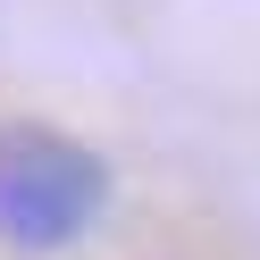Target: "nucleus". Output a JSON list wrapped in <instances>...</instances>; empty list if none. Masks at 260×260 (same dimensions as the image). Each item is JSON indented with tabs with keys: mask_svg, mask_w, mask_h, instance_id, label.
I'll list each match as a JSON object with an SVG mask.
<instances>
[{
	"mask_svg": "<svg viewBox=\"0 0 260 260\" xmlns=\"http://www.w3.org/2000/svg\"><path fill=\"white\" fill-rule=\"evenodd\" d=\"M109 202V168L92 143L59 135V126H0V243L17 252H59L76 243Z\"/></svg>",
	"mask_w": 260,
	"mask_h": 260,
	"instance_id": "1",
	"label": "nucleus"
}]
</instances>
